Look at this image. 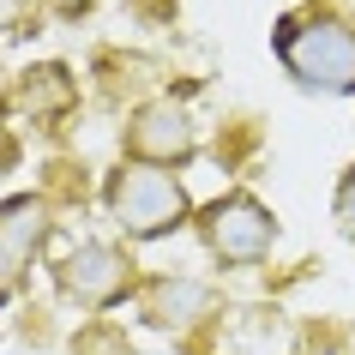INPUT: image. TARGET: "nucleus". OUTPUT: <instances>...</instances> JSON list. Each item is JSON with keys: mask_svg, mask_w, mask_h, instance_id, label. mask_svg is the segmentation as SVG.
I'll return each instance as SVG.
<instances>
[{"mask_svg": "<svg viewBox=\"0 0 355 355\" xmlns=\"http://www.w3.org/2000/svg\"><path fill=\"white\" fill-rule=\"evenodd\" d=\"M277 60L301 91L355 96V24L337 12H301L277 24Z\"/></svg>", "mask_w": 355, "mask_h": 355, "instance_id": "nucleus-1", "label": "nucleus"}, {"mask_svg": "<svg viewBox=\"0 0 355 355\" xmlns=\"http://www.w3.org/2000/svg\"><path fill=\"white\" fill-rule=\"evenodd\" d=\"M103 211H109V223L121 229L127 241H157V235L187 223L193 199H187V187H181L168 168L127 157V163L109 175V187H103Z\"/></svg>", "mask_w": 355, "mask_h": 355, "instance_id": "nucleus-2", "label": "nucleus"}, {"mask_svg": "<svg viewBox=\"0 0 355 355\" xmlns=\"http://www.w3.org/2000/svg\"><path fill=\"white\" fill-rule=\"evenodd\" d=\"M199 235H205L211 259L223 265H259L277 241V223H271V211L253 199V193H223L217 205H205L199 217Z\"/></svg>", "mask_w": 355, "mask_h": 355, "instance_id": "nucleus-3", "label": "nucleus"}, {"mask_svg": "<svg viewBox=\"0 0 355 355\" xmlns=\"http://www.w3.org/2000/svg\"><path fill=\"white\" fill-rule=\"evenodd\" d=\"M132 271H139V265H132L114 241H78L73 253L60 259L55 283H60V295H67V301L103 313V307H114L121 295H132Z\"/></svg>", "mask_w": 355, "mask_h": 355, "instance_id": "nucleus-4", "label": "nucleus"}, {"mask_svg": "<svg viewBox=\"0 0 355 355\" xmlns=\"http://www.w3.org/2000/svg\"><path fill=\"white\" fill-rule=\"evenodd\" d=\"M193 145H199V127H193L187 103H175V96H157L145 109L127 121V150L139 163H157V168H175L187 163Z\"/></svg>", "mask_w": 355, "mask_h": 355, "instance_id": "nucleus-5", "label": "nucleus"}, {"mask_svg": "<svg viewBox=\"0 0 355 355\" xmlns=\"http://www.w3.org/2000/svg\"><path fill=\"white\" fill-rule=\"evenodd\" d=\"M211 313H217V283H205V277L175 271V277H150L145 283V319L157 331H193Z\"/></svg>", "mask_w": 355, "mask_h": 355, "instance_id": "nucleus-6", "label": "nucleus"}, {"mask_svg": "<svg viewBox=\"0 0 355 355\" xmlns=\"http://www.w3.org/2000/svg\"><path fill=\"white\" fill-rule=\"evenodd\" d=\"M49 235H55V211H49V199H37V193L0 199V253H12L19 265H31L42 247H49Z\"/></svg>", "mask_w": 355, "mask_h": 355, "instance_id": "nucleus-7", "label": "nucleus"}, {"mask_svg": "<svg viewBox=\"0 0 355 355\" xmlns=\"http://www.w3.org/2000/svg\"><path fill=\"white\" fill-rule=\"evenodd\" d=\"M78 103V78L67 73V67H24L19 78H12V109L31 114V121H60V114Z\"/></svg>", "mask_w": 355, "mask_h": 355, "instance_id": "nucleus-8", "label": "nucleus"}, {"mask_svg": "<svg viewBox=\"0 0 355 355\" xmlns=\"http://www.w3.org/2000/svg\"><path fill=\"white\" fill-rule=\"evenodd\" d=\"M337 223L355 235V168L343 175V181H337Z\"/></svg>", "mask_w": 355, "mask_h": 355, "instance_id": "nucleus-9", "label": "nucleus"}, {"mask_svg": "<svg viewBox=\"0 0 355 355\" xmlns=\"http://www.w3.org/2000/svg\"><path fill=\"white\" fill-rule=\"evenodd\" d=\"M19 283H24V265L12 259V253H0V301L19 295Z\"/></svg>", "mask_w": 355, "mask_h": 355, "instance_id": "nucleus-10", "label": "nucleus"}, {"mask_svg": "<svg viewBox=\"0 0 355 355\" xmlns=\"http://www.w3.org/2000/svg\"><path fill=\"white\" fill-rule=\"evenodd\" d=\"M49 6H55V12H60V19H78V12H91V6H96V0H49Z\"/></svg>", "mask_w": 355, "mask_h": 355, "instance_id": "nucleus-11", "label": "nucleus"}, {"mask_svg": "<svg viewBox=\"0 0 355 355\" xmlns=\"http://www.w3.org/2000/svg\"><path fill=\"white\" fill-rule=\"evenodd\" d=\"M12 24H19V0H0V37H6Z\"/></svg>", "mask_w": 355, "mask_h": 355, "instance_id": "nucleus-12", "label": "nucleus"}, {"mask_svg": "<svg viewBox=\"0 0 355 355\" xmlns=\"http://www.w3.org/2000/svg\"><path fill=\"white\" fill-rule=\"evenodd\" d=\"M12 168V145H6V132H0V175Z\"/></svg>", "mask_w": 355, "mask_h": 355, "instance_id": "nucleus-13", "label": "nucleus"}, {"mask_svg": "<svg viewBox=\"0 0 355 355\" xmlns=\"http://www.w3.org/2000/svg\"><path fill=\"white\" fill-rule=\"evenodd\" d=\"M0 96H12V85H0Z\"/></svg>", "mask_w": 355, "mask_h": 355, "instance_id": "nucleus-14", "label": "nucleus"}]
</instances>
